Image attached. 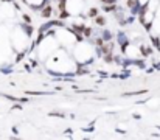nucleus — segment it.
<instances>
[{
  "label": "nucleus",
  "instance_id": "nucleus-1",
  "mask_svg": "<svg viewBox=\"0 0 160 140\" xmlns=\"http://www.w3.org/2000/svg\"><path fill=\"white\" fill-rule=\"evenodd\" d=\"M48 70L56 72L59 75H67L76 70V61L67 53L65 48H58L45 59Z\"/></svg>",
  "mask_w": 160,
  "mask_h": 140
},
{
  "label": "nucleus",
  "instance_id": "nucleus-2",
  "mask_svg": "<svg viewBox=\"0 0 160 140\" xmlns=\"http://www.w3.org/2000/svg\"><path fill=\"white\" fill-rule=\"evenodd\" d=\"M95 56V48L89 42H76L73 45V59L76 64H87L93 59Z\"/></svg>",
  "mask_w": 160,
  "mask_h": 140
},
{
  "label": "nucleus",
  "instance_id": "nucleus-3",
  "mask_svg": "<svg viewBox=\"0 0 160 140\" xmlns=\"http://www.w3.org/2000/svg\"><path fill=\"white\" fill-rule=\"evenodd\" d=\"M54 38H56V41H58V44L59 47H62V48H73V45L78 42V38H76V34L72 31V30H68V28H56L53 31Z\"/></svg>",
  "mask_w": 160,
  "mask_h": 140
},
{
  "label": "nucleus",
  "instance_id": "nucleus-4",
  "mask_svg": "<svg viewBox=\"0 0 160 140\" xmlns=\"http://www.w3.org/2000/svg\"><path fill=\"white\" fill-rule=\"evenodd\" d=\"M58 48H59V44H58L54 34H48V36H45V38L39 42V45H38V56H39L42 61H45L54 50H58Z\"/></svg>",
  "mask_w": 160,
  "mask_h": 140
},
{
  "label": "nucleus",
  "instance_id": "nucleus-5",
  "mask_svg": "<svg viewBox=\"0 0 160 140\" xmlns=\"http://www.w3.org/2000/svg\"><path fill=\"white\" fill-rule=\"evenodd\" d=\"M31 44V34L30 31H25L23 28L17 27L12 33V47L17 51H25Z\"/></svg>",
  "mask_w": 160,
  "mask_h": 140
},
{
  "label": "nucleus",
  "instance_id": "nucleus-6",
  "mask_svg": "<svg viewBox=\"0 0 160 140\" xmlns=\"http://www.w3.org/2000/svg\"><path fill=\"white\" fill-rule=\"evenodd\" d=\"M64 9L70 16H79L82 14L84 2L82 0H64Z\"/></svg>",
  "mask_w": 160,
  "mask_h": 140
},
{
  "label": "nucleus",
  "instance_id": "nucleus-7",
  "mask_svg": "<svg viewBox=\"0 0 160 140\" xmlns=\"http://www.w3.org/2000/svg\"><path fill=\"white\" fill-rule=\"evenodd\" d=\"M149 27H152V31H154V33L160 34V2H159L157 9H156L154 19H152V22H151V25H149Z\"/></svg>",
  "mask_w": 160,
  "mask_h": 140
},
{
  "label": "nucleus",
  "instance_id": "nucleus-8",
  "mask_svg": "<svg viewBox=\"0 0 160 140\" xmlns=\"http://www.w3.org/2000/svg\"><path fill=\"white\" fill-rule=\"evenodd\" d=\"M45 2H47V0H25V3L30 5L31 8H41Z\"/></svg>",
  "mask_w": 160,
  "mask_h": 140
}]
</instances>
